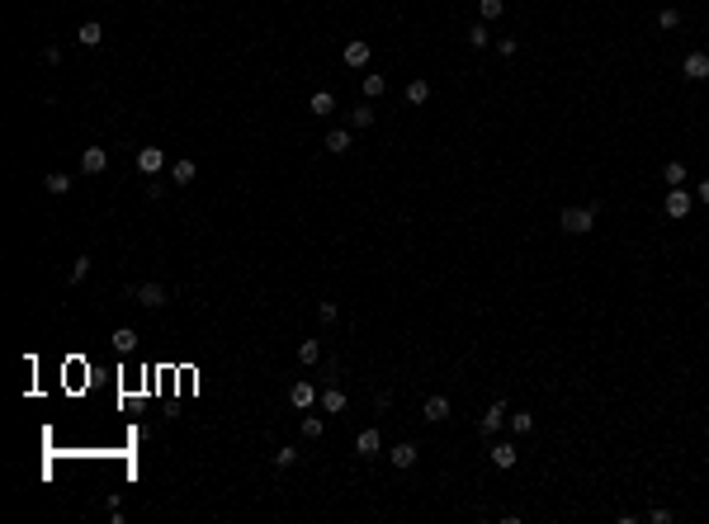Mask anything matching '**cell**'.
<instances>
[{
  "instance_id": "cell-1",
  "label": "cell",
  "mask_w": 709,
  "mask_h": 524,
  "mask_svg": "<svg viewBox=\"0 0 709 524\" xmlns=\"http://www.w3.org/2000/svg\"><path fill=\"white\" fill-rule=\"evenodd\" d=\"M596 213H601V204H586V208H563L558 213V227L568 236H586L591 227H596Z\"/></svg>"
},
{
  "instance_id": "cell-2",
  "label": "cell",
  "mask_w": 709,
  "mask_h": 524,
  "mask_svg": "<svg viewBox=\"0 0 709 524\" xmlns=\"http://www.w3.org/2000/svg\"><path fill=\"white\" fill-rule=\"evenodd\" d=\"M690 208H695V194H690V189H681V184H676V189H667V199H662V213H667L672 222L690 217Z\"/></svg>"
},
{
  "instance_id": "cell-3",
  "label": "cell",
  "mask_w": 709,
  "mask_h": 524,
  "mask_svg": "<svg viewBox=\"0 0 709 524\" xmlns=\"http://www.w3.org/2000/svg\"><path fill=\"white\" fill-rule=\"evenodd\" d=\"M80 170H85V175H105V170H109V152H105V147H85V152H80Z\"/></svg>"
},
{
  "instance_id": "cell-4",
  "label": "cell",
  "mask_w": 709,
  "mask_h": 524,
  "mask_svg": "<svg viewBox=\"0 0 709 524\" xmlns=\"http://www.w3.org/2000/svg\"><path fill=\"white\" fill-rule=\"evenodd\" d=\"M137 170H142L147 180H152V175H161V170H166V152H157V147H142V152H137Z\"/></svg>"
},
{
  "instance_id": "cell-5",
  "label": "cell",
  "mask_w": 709,
  "mask_h": 524,
  "mask_svg": "<svg viewBox=\"0 0 709 524\" xmlns=\"http://www.w3.org/2000/svg\"><path fill=\"white\" fill-rule=\"evenodd\" d=\"M681 76L685 80H709V53H685Z\"/></svg>"
},
{
  "instance_id": "cell-6",
  "label": "cell",
  "mask_w": 709,
  "mask_h": 524,
  "mask_svg": "<svg viewBox=\"0 0 709 524\" xmlns=\"http://www.w3.org/2000/svg\"><path fill=\"white\" fill-rule=\"evenodd\" d=\"M506 420H511V416H506V401H492V406L482 411V420H478V425H482V435H497Z\"/></svg>"
},
{
  "instance_id": "cell-7",
  "label": "cell",
  "mask_w": 709,
  "mask_h": 524,
  "mask_svg": "<svg viewBox=\"0 0 709 524\" xmlns=\"http://www.w3.org/2000/svg\"><path fill=\"white\" fill-rule=\"evenodd\" d=\"M355 453H365V458H374V453H383V435L369 425V430H360L355 435Z\"/></svg>"
},
{
  "instance_id": "cell-8",
  "label": "cell",
  "mask_w": 709,
  "mask_h": 524,
  "mask_svg": "<svg viewBox=\"0 0 709 524\" xmlns=\"http://www.w3.org/2000/svg\"><path fill=\"white\" fill-rule=\"evenodd\" d=\"M142 307H166V289L161 284H137V289H128Z\"/></svg>"
},
{
  "instance_id": "cell-9",
  "label": "cell",
  "mask_w": 709,
  "mask_h": 524,
  "mask_svg": "<svg viewBox=\"0 0 709 524\" xmlns=\"http://www.w3.org/2000/svg\"><path fill=\"white\" fill-rule=\"evenodd\" d=\"M76 43L80 48H100V43H105V24H100V19H85V24L76 28Z\"/></svg>"
},
{
  "instance_id": "cell-10",
  "label": "cell",
  "mask_w": 709,
  "mask_h": 524,
  "mask_svg": "<svg viewBox=\"0 0 709 524\" xmlns=\"http://www.w3.org/2000/svg\"><path fill=\"white\" fill-rule=\"evenodd\" d=\"M487 453H492V463H497V468H516V458H520L511 440H497V444L487 449Z\"/></svg>"
},
{
  "instance_id": "cell-11",
  "label": "cell",
  "mask_w": 709,
  "mask_h": 524,
  "mask_svg": "<svg viewBox=\"0 0 709 524\" xmlns=\"http://www.w3.org/2000/svg\"><path fill=\"white\" fill-rule=\"evenodd\" d=\"M194 175H199V165H194L189 156L170 161V180H175V189H180V184H194Z\"/></svg>"
},
{
  "instance_id": "cell-12",
  "label": "cell",
  "mask_w": 709,
  "mask_h": 524,
  "mask_svg": "<svg viewBox=\"0 0 709 524\" xmlns=\"http://www.w3.org/2000/svg\"><path fill=\"white\" fill-rule=\"evenodd\" d=\"M421 420H449V397H426V406H421Z\"/></svg>"
},
{
  "instance_id": "cell-13",
  "label": "cell",
  "mask_w": 709,
  "mask_h": 524,
  "mask_svg": "<svg viewBox=\"0 0 709 524\" xmlns=\"http://www.w3.org/2000/svg\"><path fill=\"white\" fill-rule=\"evenodd\" d=\"M345 66H369V43L365 38H350V43H345Z\"/></svg>"
},
{
  "instance_id": "cell-14",
  "label": "cell",
  "mask_w": 709,
  "mask_h": 524,
  "mask_svg": "<svg viewBox=\"0 0 709 524\" xmlns=\"http://www.w3.org/2000/svg\"><path fill=\"white\" fill-rule=\"evenodd\" d=\"M388 458H393V468H412V463H417V444H412V440H402V444L388 449Z\"/></svg>"
},
{
  "instance_id": "cell-15",
  "label": "cell",
  "mask_w": 709,
  "mask_h": 524,
  "mask_svg": "<svg viewBox=\"0 0 709 524\" xmlns=\"http://www.w3.org/2000/svg\"><path fill=\"white\" fill-rule=\"evenodd\" d=\"M289 401L298 406V411H308V406L317 401V388H313V383H293V388H289Z\"/></svg>"
},
{
  "instance_id": "cell-16",
  "label": "cell",
  "mask_w": 709,
  "mask_h": 524,
  "mask_svg": "<svg viewBox=\"0 0 709 524\" xmlns=\"http://www.w3.org/2000/svg\"><path fill=\"white\" fill-rule=\"evenodd\" d=\"M326 152H331V156H345V152H350V128H331V132H326Z\"/></svg>"
},
{
  "instance_id": "cell-17",
  "label": "cell",
  "mask_w": 709,
  "mask_h": 524,
  "mask_svg": "<svg viewBox=\"0 0 709 524\" xmlns=\"http://www.w3.org/2000/svg\"><path fill=\"white\" fill-rule=\"evenodd\" d=\"M350 128H355V132L374 128V105H369V100H365V105H355V109H350Z\"/></svg>"
},
{
  "instance_id": "cell-18",
  "label": "cell",
  "mask_w": 709,
  "mask_h": 524,
  "mask_svg": "<svg viewBox=\"0 0 709 524\" xmlns=\"http://www.w3.org/2000/svg\"><path fill=\"white\" fill-rule=\"evenodd\" d=\"M43 189H48L53 199H67V194H71V175H62V170H53V175L43 180Z\"/></svg>"
},
{
  "instance_id": "cell-19",
  "label": "cell",
  "mask_w": 709,
  "mask_h": 524,
  "mask_svg": "<svg viewBox=\"0 0 709 524\" xmlns=\"http://www.w3.org/2000/svg\"><path fill=\"white\" fill-rule=\"evenodd\" d=\"M426 100H430V80H421V76H417V80H407V105H417V109H421Z\"/></svg>"
},
{
  "instance_id": "cell-20",
  "label": "cell",
  "mask_w": 709,
  "mask_h": 524,
  "mask_svg": "<svg viewBox=\"0 0 709 524\" xmlns=\"http://www.w3.org/2000/svg\"><path fill=\"white\" fill-rule=\"evenodd\" d=\"M685 175H690V170H685V161H667V165H662V180H667V189L685 184Z\"/></svg>"
},
{
  "instance_id": "cell-21",
  "label": "cell",
  "mask_w": 709,
  "mask_h": 524,
  "mask_svg": "<svg viewBox=\"0 0 709 524\" xmlns=\"http://www.w3.org/2000/svg\"><path fill=\"white\" fill-rule=\"evenodd\" d=\"M322 411H326V416H341V411H345V392H341V388H326V392H322Z\"/></svg>"
},
{
  "instance_id": "cell-22",
  "label": "cell",
  "mask_w": 709,
  "mask_h": 524,
  "mask_svg": "<svg viewBox=\"0 0 709 524\" xmlns=\"http://www.w3.org/2000/svg\"><path fill=\"white\" fill-rule=\"evenodd\" d=\"M114 350H119V354H132V350H137V331H132V326H119V331H114Z\"/></svg>"
},
{
  "instance_id": "cell-23",
  "label": "cell",
  "mask_w": 709,
  "mask_h": 524,
  "mask_svg": "<svg viewBox=\"0 0 709 524\" xmlns=\"http://www.w3.org/2000/svg\"><path fill=\"white\" fill-rule=\"evenodd\" d=\"M313 114H336V95H331V90H317V95H313Z\"/></svg>"
},
{
  "instance_id": "cell-24",
  "label": "cell",
  "mask_w": 709,
  "mask_h": 524,
  "mask_svg": "<svg viewBox=\"0 0 709 524\" xmlns=\"http://www.w3.org/2000/svg\"><path fill=\"white\" fill-rule=\"evenodd\" d=\"M90 264H95V260H90V255H76V264L67 269V284H80V279L90 274Z\"/></svg>"
},
{
  "instance_id": "cell-25",
  "label": "cell",
  "mask_w": 709,
  "mask_h": 524,
  "mask_svg": "<svg viewBox=\"0 0 709 524\" xmlns=\"http://www.w3.org/2000/svg\"><path fill=\"white\" fill-rule=\"evenodd\" d=\"M487 43H492V33H487V24L478 19V24L469 28V48H487Z\"/></svg>"
},
{
  "instance_id": "cell-26",
  "label": "cell",
  "mask_w": 709,
  "mask_h": 524,
  "mask_svg": "<svg viewBox=\"0 0 709 524\" xmlns=\"http://www.w3.org/2000/svg\"><path fill=\"white\" fill-rule=\"evenodd\" d=\"M317 359H322V345H317V341L298 345V364H317Z\"/></svg>"
},
{
  "instance_id": "cell-27",
  "label": "cell",
  "mask_w": 709,
  "mask_h": 524,
  "mask_svg": "<svg viewBox=\"0 0 709 524\" xmlns=\"http://www.w3.org/2000/svg\"><path fill=\"white\" fill-rule=\"evenodd\" d=\"M478 10H482V24H487V19H501L506 15V0H482Z\"/></svg>"
},
{
  "instance_id": "cell-28",
  "label": "cell",
  "mask_w": 709,
  "mask_h": 524,
  "mask_svg": "<svg viewBox=\"0 0 709 524\" xmlns=\"http://www.w3.org/2000/svg\"><path fill=\"white\" fill-rule=\"evenodd\" d=\"M657 28H667V33H672V28H681V15H676V5H667V10L657 15Z\"/></svg>"
},
{
  "instance_id": "cell-29",
  "label": "cell",
  "mask_w": 709,
  "mask_h": 524,
  "mask_svg": "<svg viewBox=\"0 0 709 524\" xmlns=\"http://www.w3.org/2000/svg\"><path fill=\"white\" fill-rule=\"evenodd\" d=\"M383 90H388V80H383V76H365V100H378Z\"/></svg>"
},
{
  "instance_id": "cell-30",
  "label": "cell",
  "mask_w": 709,
  "mask_h": 524,
  "mask_svg": "<svg viewBox=\"0 0 709 524\" xmlns=\"http://www.w3.org/2000/svg\"><path fill=\"white\" fill-rule=\"evenodd\" d=\"M322 430H326L322 416H303V440H322Z\"/></svg>"
},
{
  "instance_id": "cell-31",
  "label": "cell",
  "mask_w": 709,
  "mask_h": 524,
  "mask_svg": "<svg viewBox=\"0 0 709 524\" xmlns=\"http://www.w3.org/2000/svg\"><path fill=\"white\" fill-rule=\"evenodd\" d=\"M511 430H516V435H529V430H534V416H529V411H516V416H511Z\"/></svg>"
},
{
  "instance_id": "cell-32",
  "label": "cell",
  "mask_w": 709,
  "mask_h": 524,
  "mask_svg": "<svg viewBox=\"0 0 709 524\" xmlns=\"http://www.w3.org/2000/svg\"><path fill=\"white\" fill-rule=\"evenodd\" d=\"M293 463H298V453H293V444L274 449V468H293Z\"/></svg>"
},
{
  "instance_id": "cell-33",
  "label": "cell",
  "mask_w": 709,
  "mask_h": 524,
  "mask_svg": "<svg viewBox=\"0 0 709 524\" xmlns=\"http://www.w3.org/2000/svg\"><path fill=\"white\" fill-rule=\"evenodd\" d=\"M497 53L501 57H516V53H520V43H516V38H497Z\"/></svg>"
},
{
  "instance_id": "cell-34",
  "label": "cell",
  "mask_w": 709,
  "mask_h": 524,
  "mask_svg": "<svg viewBox=\"0 0 709 524\" xmlns=\"http://www.w3.org/2000/svg\"><path fill=\"white\" fill-rule=\"evenodd\" d=\"M147 199H166V184H161V175H152V180H147Z\"/></svg>"
},
{
  "instance_id": "cell-35",
  "label": "cell",
  "mask_w": 709,
  "mask_h": 524,
  "mask_svg": "<svg viewBox=\"0 0 709 524\" xmlns=\"http://www.w3.org/2000/svg\"><path fill=\"white\" fill-rule=\"evenodd\" d=\"M336 312H341V307H336V302H322V307H317V316H322V321H326V326H331V321H336Z\"/></svg>"
},
{
  "instance_id": "cell-36",
  "label": "cell",
  "mask_w": 709,
  "mask_h": 524,
  "mask_svg": "<svg viewBox=\"0 0 709 524\" xmlns=\"http://www.w3.org/2000/svg\"><path fill=\"white\" fill-rule=\"evenodd\" d=\"M648 520H653V524H667V520H672V510H667V505H657V510H648Z\"/></svg>"
},
{
  "instance_id": "cell-37",
  "label": "cell",
  "mask_w": 709,
  "mask_h": 524,
  "mask_svg": "<svg viewBox=\"0 0 709 524\" xmlns=\"http://www.w3.org/2000/svg\"><path fill=\"white\" fill-rule=\"evenodd\" d=\"M695 204H709V180L695 184Z\"/></svg>"
}]
</instances>
